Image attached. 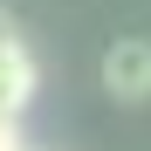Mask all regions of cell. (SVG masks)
Returning <instances> with one entry per match:
<instances>
[{
	"label": "cell",
	"instance_id": "6da1fadb",
	"mask_svg": "<svg viewBox=\"0 0 151 151\" xmlns=\"http://www.w3.org/2000/svg\"><path fill=\"white\" fill-rule=\"evenodd\" d=\"M103 89L117 103H144L151 96V41H110L103 48Z\"/></svg>",
	"mask_w": 151,
	"mask_h": 151
},
{
	"label": "cell",
	"instance_id": "3957f363",
	"mask_svg": "<svg viewBox=\"0 0 151 151\" xmlns=\"http://www.w3.org/2000/svg\"><path fill=\"white\" fill-rule=\"evenodd\" d=\"M0 151H28L21 144V117H0Z\"/></svg>",
	"mask_w": 151,
	"mask_h": 151
},
{
	"label": "cell",
	"instance_id": "277c9868",
	"mask_svg": "<svg viewBox=\"0 0 151 151\" xmlns=\"http://www.w3.org/2000/svg\"><path fill=\"white\" fill-rule=\"evenodd\" d=\"M7 35H14V21H7V7H0V41H7Z\"/></svg>",
	"mask_w": 151,
	"mask_h": 151
},
{
	"label": "cell",
	"instance_id": "7a4b0ae2",
	"mask_svg": "<svg viewBox=\"0 0 151 151\" xmlns=\"http://www.w3.org/2000/svg\"><path fill=\"white\" fill-rule=\"evenodd\" d=\"M35 89H41V69H35L28 48L7 35V41H0V117H21L35 103Z\"/></svg>",
	"mask_w": 151,
	"mask_h": 151
}]
</instances>
